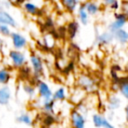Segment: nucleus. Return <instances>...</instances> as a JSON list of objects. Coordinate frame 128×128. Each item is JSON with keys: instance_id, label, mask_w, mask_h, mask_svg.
<instances>
[{"instance_id": "nucleus-32", "label": "nucleus", "mask_w": 128, "mask_h": 128, "mask_svg": "<svg viewBox=\"0 0 128 128\" xmlns=\"http://www.w3.org/2000/svg\"><path fill=\"white\" fill-rule=\"evenodd\" d=\"M124 114H125V121L128 124V104L125 105V107H124Z\"/></svg>"}, {"instance_id": "nucleus-9", "label": "nucleus", "mask_w": 128, "mask_h": 128, "mask_svg": "<svg viewBox=\"0 0 128 128\" xmlns=\"http://www.w3.org/2000/svg\"><path fill=\"white\" fill-rule=\"evenodd\" d=\"M0 24H5L11 28H15L17 26V21L8 11L0 8Z\"/></svg>"}, {"instance_id": "nucleus-5", "label": "nucleus", "mask_w": 128, "mask_h": 128, "mask_svg": "<svg viewBox=\"0 0 128 128\" xmlns=\"http://www.w3.org/2000/svg\"><path fill=\"white\" fill-rule=\"evenodd\" d=\"M70 124L72 128H85L86 118L85 115L77 108H74L70 112Z\"/></svg>"}, {"instance_id": "nucleus-34", "label": "nucleus", "mask_w": 128, "mask_h": 128, "mask_svg": "<svg viewBox=\"0 0 128 128\" xmlns=\"http://www.w3.org/2000/svg\"><path fill=\"white\" fill-rule=\"evenodd\" d=\"M113 1H114V0H102L103 4H104V5H106V6H109Z\"/></svg>"}, {"instance_id": "nucleus-3", "label": "nucleus", "mask_w": 128, "mask_h": 128, "mask_svg": "<svg viewBox=\"0 0 128 128\" xmlns=\"http://www.w3.org/2000/svg\"><path fill=\"white\" fill-rule=\"evenodd\" d=\"M8 59L12 67L15 69H20L21 67L25 66L28 62L26 54L22 50H17L14 48L8 51Z\"/></svg>"}, {"instance_id": "nucleus-24", "label": "nucleus", "mask_w": 128, "mask_h": 128, "mask_svg": "<svg viewBox=\"0 0 128 128\" xmlns=\"http://www.w3.org/2000/svg\"><path fill=\"white\" fill-rule=\"evenodd\" d=\"M22 89H23V92H24L28 97H30V98L34 97V96L36 95V93H37L36 87L33 86V85L30 84V83H27V82L22 85Z\"/></svg>"}, {"instance_id": "nucleus-1", "label": "nucleus", "mask_w": 128, "mask_h": 128, "mask_svg": "<svg viewBox=\"0 0 128 128\" xmlns=\"http://www.w3.org/2000/svg\"><path fill=\"white\" fill-rule=\"evenodd\" d=\"M77 87L84 90L86 93H93L98 88L96 79L89 74H80L76 79Z\"/></svg>"}, {"instance_id": "nucleus-21", "label": "nucleus", "mask_w": 128, "mask_h": 128, "mask_svg": "<svg viewBox=\"0 0 128 128\" xmlns=\"http://www.w3.org/2000/svg\"><path fill=\"white\" fill-rule=\"evenodd\" d=\"M55 104H56V101L53 100L52 98L43 100V102H42V106H41L42 111H43L44 113L54 114V113H55Z\"/></svg>"}, {"instance_id": "nucleus-29", "label": "nucleus", "mask_w": 128, "mask_h": 128, "mask_svg": "<svg viewBox=\"0 0 128 128\" xmlns=\"http://www.w3.org/2000/svg\"><path fill=\"white\" fill-rule=\"evenodd\" d=\"M101 128H114L113 124L111 123V121L109 119H107L104 115H103V119H102V125Z\"/></svg>"}, {"instance_id": "nucleus-12", "label": "nucleus", "mask_w": 128, "mask_h": 128, "mask_svg": "<svg viewBox=\"0 0 128 128\" xmlns=\"http://www.w3.org/2000/svg\"><path fill=\"white\" fill-rule=\"evenodd\" d=\"M23 10L28 14V15H31V16H37V15H40L41 14V9L38 7L37 4H35L34 2H31V1H25L23 2Z\"/></svg>"}, {"instance_id": "nucleus-25", "label": "nucleus", "mask_w": 128, "mask_h": 128, "mask_svg": "<svg viewBox=\"0 0 128 128\" xmlns=\"http://www.w3.org/2000/svg\"><path fill=\"white\" fill-rule=\"evenodd\" d=\"M55 122V117L54 114H49V113H44V116L42 118V124L46 127H50L51 125H53Z\"/></svg>"}, {"instance_id": "nucleus-11", "label": "nucleus", "mask_w": 128, "mask_h": 128, "mask_svg": "<svg viewBox=\"0 0 128 128\" xmlns=\"http://www.w3.org/2000/svg\"><path fill=\"white\" fill-rule=\"evenodd\" d=\"M86 99V92L84 90H82L79 87H76L73 89V91L71 92L70 95V100L72 103H74L75 105H78L79 103L83 102Z\"/></svg>"}, {"instance_id": "nucleus-8", "label": "nucleus", "mask_w": 128, "mask_h": 128, "mask_svg": "<svg viewBox=\"0 0 128 128\" xmlns=\"http://www.w3.org/2000/svg\"><path fill=\"white\" fill-rule=\"evenodd\" d=\"M83 6H84L85 10L87 11V13L89 14V16L98 15L101 11L100 3H98L95 0H87V1L83 2Z\"/></svg>"}, {"instance_id": "nucleus-20", "label": "nucleus", "mask_w": 128, "mask_h": 128, "mask_svg": "<svg viewBox=\"0 0 128 128\" xmlns=\"http://www.w3.org/2000/svg\"><path fill=\"white\" fill-rule=\"evenodd\" d=\"M62 6L69 13H74L80 4V0H60Z\"/></svg>"}, {"instance_id": "nucleus-23", "label": "nucleus", "mask_w": 128, "mask_h": 128, "mask_svg": "<svg viewBox=\"0 0 128 128\" xmlns=\"http://www.w3.org/2000/svg\"><path fill=\"white\" fill-rule=\"evenodd\" d=\"M16 120H17V122L24 124L26 126H31L33 124V119L29 113H22V114L18 115Z\"/></svg>"}, {"instance_id": "nucleus-22", "label": "nucleus", "mask_w": 128, "mask_h": 128, "mask_svg": "<svg viewBox=\"0 0 128 128\" xmlns=\"http://www.w3.org/2000/svg\"><path fill=\"white\" fill-rule=\"evenodd\" d=\"M121 105V99L116 94H112L107 99V107L110 110H116Z\"/></svg>"}, {"instance_id": "nucleus-26", "label": "nucleus", "mask_w": 128, "mask_h": 128, "mask_svg": "<svg viewBox=\"0 0 128 128\" xmlns=\"http://www.w3.org/2000/svg\"><path fill=\"white\" fill-rule=\"evenodd\" d=\"M102 119H103V115H102V114H100V113H94V114L92 115V117H91L93 126H94L95 128H101Z\"/></svg>"}, {"instance_id": "nucleus-35", "label": "nucleus", "mask_w": 128, "mask_h": 128, "mask_svg": "<svg viewBox=\"0 0 128 128\" xmlns=\"http://www.w3.org/2000/svg\"><path fill=\"white\" fill-rule=\"evenodd\" d=\"M127 101H128V100H127Z\"/></svg>"}, {"instance_id": "nucleus-36", "label": "nucleus", "mask_w": 128, "mask_h": 128, "mask_svg": "<svg viewBox=\"0 0 128 128\" xmlns=\"http://www.w3.org/2000/svg\"><path fill=\"white\" fill-rule=\"evenodd\" d=\"M0 8H1V7H0Z\"/></svg>"}, {"instance_id": "nucleus-33", "label": "nucleus", "mask_w": 128, "mask_h": 128, "mask_svg": "<svg viewBox=\"0 0 128 128\" xmlns=\"http://www.w3.org/2000/svg\"><path fill=\"white\" fill-rule=\"evenodd\" d=\"M3 48H4V40H3V38L0 36V52H2Z\"/></svg>"}, {"instance_id": "nucleus-15", "label": "nucleus", "mask_w": 128, "mask_h": 128, "mask_svg": "<svg viewBox=\"0 0 128 128\" xmlns=\"http://www.w3.org/2000/svg\"><path fill=\"white\" fill-rule=\"evenodd\" d=\"M117 91L120 93V95L123 98L128 100V76H126V77H119Z\"/></svg>"}, {"instance_id": "nucleus-13", "label": "nucleus", "mask_w": 128, "mask_h": 128, "mask_svg": "<svg viewBox=\"0 0 128 128\" xmlns=\"http://www.w3.org/2000/svg\"><path fill=\"white\" fill-rule=\"evenodd\" d=\"M114 40V37H113V33H111L110 31H103V32H100L96 35V41L98 44L100 45H108L110 44L112 41Z\"/></svg>"}, {"instance_id": "nucleus-7", "label": "nucleus", "mask_w": 128, "mask_h": 128, "mask_svg": "<svg viewBox=\"0 0 128 128\" xmlns=\"http://www.w3.org/2000/svg\"><path fill=\"white\" fill-rule=\"evenodd\" d=\"M10 39H11V43H12V47L14 49L17 50H23L27 47L28 45V40L27 38L19 32H11L10 34Z\"/></svg>"}, {"instance_id": "nucleus-2", "label": "nucleus", "mask_w": 128, "mask_h": 128, "mask_svg": "<svg viewBox=\"0 0 128 128\" xmlns=\"http://www.w3.org/2000/svg\"><path fill=\"white\" fill-rule=\"evenodd\" d=\"M29 63H30V68L32 70L33 76L36 78V80L40 79V77L44 74V70H45L42 57L39 54L32 52L29 55Z\"/></svg>"}, {"instance_id": "nucleus-19", "label": "nucleus", "mask_w": 128, "mask_h": 128, "mask_svg": "<svg viewBox=\"0 0 128 128\" xmlns=\"http://www.w3.org/2000/svg\"><path fill=\"white\" fill-rule=\"evenodd\" d=\"M12 79V72L7 67L0 68V84L1 85H8Z\"/></svg>"}, {"instance_id": "nucleus-6", "label": "nucleus", "mask_w": 128, "mask_h": 128, "mask_svg": "<svg viewBox=\"0 0 128 128\" xmlns=\"http://www.w3.org/2000/svg\"><path fill=\"white\" fill-rule=\"evenodd\" d=\"M36 91H37L38 96L42 100L52 98L53 91H52L51 87L49 86V84L47 82H45L44 80H41V79L36 80Z\"/></svg>"}, {"instance_id": "nucleus-17", "label": "nucleus", "mask_w": 128, "mask_h": 128, "mask_svg": "<svg viewBox=\"0 0 128 128\" xmlns=\"http://www.w3.org/2000/svg\"><path fill=\"white\" fill-rule=\"evenodd\" d=\"M68 96V90L65 86H60L58 87L56 90L53 91V94H52V99L55 100L56 102H61V101H64L66 100Z\"/></svg>"}, {"instance_id": "nucleus-30", "label": "nucleus", "mask_w": 128, "mask_h": 128, "mask_svg": "<svg viewBox=\"0 0 128 128\" xmlns=\"http://www.w3.org/2000/svg\"><path fill=\"white\" fill-rule=\"evenodd\" d=\"M120 9H121V12L126 14L128 17V0H123L120 3Z\"/></svg>"}, {"instance_id": "nucleus-28", "label": "nucleus", "mask_w": 128, "mask_h": 128, "mask_svg": "<svg viewBox=\"0 0 128 128\" xmlns=\"http://www.w3.org/2000/svg\"><path fill=\"white\" fill-rule=\"evenodd\" d=\"M12 30L11 27L5 24H0V36L1 37H9Z\"/></svg>"}, {"instance_id": "nucleus-18", "label": "nucleus", "mask_w": 128, "mask_h": 128, "mask_svg": "<svg viewBox=\"0 0 128 128\" xmlns=\"http://www.w3.org/2000/svg\"><path fill=\"white\" fill-rule=\"evenodd\" d=\"M113 37H114V40H116L120 44L124 45V44L128 43V31L124 28H120V29L116 30L113 33Z\"/></svg>"}, {"instance_id": "nucleus-31", "label": "nucleus", "mask_w": 128, "mask_h": 128, "mask_svg": "<svg viewBox=\"0 0 128 128\" xmlns=\"http://www.w3.org/2000/svg\"><path fill=\"white\" fill-rule=\"evenodd\" d=\"M108 7H109L111 10H113V11H118V10L120 9V2H119L118 0H114Z\"/></svg>"}, {"instance_id": "nucleus-4", "label": "nucleus", "mask_w": 128, "mask_h": 128, "mask_svg": "<svg viewBox=\"0 0 128 128\" xmlns=\"http://www.w3.org/2000/svg\"><path fill=\"white\" fill-rule=\"evenodd\" d=\"M128 22V17L126 14H124L123 12H118L116 11L114 13V20L112 22H110L108 24V31H110L111 33H114L116 30L123 28L126 23Z\"/></svg>"}, {"instance_id": "nucleus-10", "label": "nucleus", "mask_w": 128, "mask_h": 128, "mask_svg": "<svg viewBox=\"0 0 128 128\" xmlns=\"http://www.w3.org/2000/svg\"><path fill=\"white\" fill-rule=\"evenodd\" d=\"M12 96L11 89L8 85H1L0 87V105L6 106L9 104Z\"/></svg>"}, {"instance_id": "nucleus-27", "label": "nucleus", "mask_w": 128, "mask_h": 128, "mask_svg": "<svg viewBox=\"0 0 128 128\" xmlns=\"http://www.w3.org/2000/svg\"><path fill=\"white\" fill-rule=\"evenodd\" d=\"M44 45L48 49L53 48L54 45H55V38L51 34H46L44 36Z\"/></svg>"}, {"instance_id": "nucleus-14", "label": "nucleus", "mask_w": 128, "mask_h": 128, "mask_svg": "<svg viewBox=\"0 0 128 128\" xmlns=\"http://www.w3.org/2000/svg\"><path fill=\"white\" fill-rule=\"evenodd\" d=\"M76 14H77V19H78V22L82 25H87L89 23V14L87 13V11L85 10L84 6H83V3H80L78 8L76 9Z\"/></svg>"}, {"instance_id": "nucleus-16", "label": "nucleus", "mask_w": 128, "mask_h": 128, "mask_svg": "<svg viewBox=\"0 0 128 128\" xmlns=\"http://www.w3.org/2000/svg\"><path fill=\"white\" fill-rule=\"evenodd\" d=\"M67 35L70 40H74L79 32V22L76 20H72L67 25Z\"/></svg>"}]
</instances>
